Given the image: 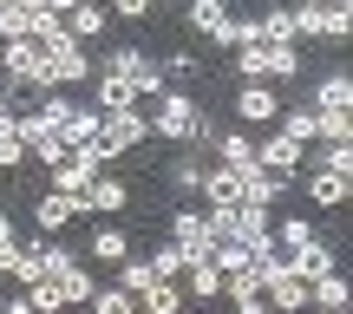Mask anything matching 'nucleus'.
Returning a JSON list of instances; mask_svg holds the SVG:
<instances>
[{"instance_id":"nucleus-15","label":"nucleus","mask_w":353,"mask_h":314,"mask_svg":"<svg viewBox=\"0 0 353 314\" xmlns=\"http://www.w3.org/2000/svg\"><path fill=\"white\" fill-rule=\"evenodd\" d=\"M183 295H190V308H223V275H216L203 255H190V268H183Z\"/></svg>"},{"instance_id":"nucleus-35","label":"nucleus","mask_w":353,"mask_h":314,"mask_svg":"<svg viewBox=\"0 0 353 314\" xmlns=\"http://www.w3.org/2000/svg\"><path fill=\"white\" fill-rule=\"evenodd\" d=\"M7 314H33V308H26V288H20V295H7Z\"/></svg>"},{"instance_id":"nucleus-32","label":"nucleus","mask_w":353,"mask_h":314,"mask_svg":"<svg viewBox=\"0 0 353 314\" xmlns=\"http://www.w3.org/2000/svg\"><path fill=\"white\" fill-rule=\"evenodd\" d=\"M26 308H33V314H65L59 282H33V288H26Z\"/></svg>"},{"instance_id":"nucleus-11","label":"nucleus","mask_w":353,"mask_h":314,"mask_svg":"<svg viewBox=\"0 0 353 314\" xmlns=\"http://www.w3.org/2000/svg\"><path fill=\"white\" fill-rule=\"evenodd\" d=\"M281 262H288L294 282H321V275H334V268H341V249H334L327 236H314V242H301L294 255H281Z\"/></svg>"},{"instance_id":"nucleus-7","label":"nucleus","mask_w":353,"mask_h":314,"mask_svg":"<svg viewBox=\"0 0 353 314\" xmlns=\"http://www.w3.org/2000/svg\"><path fill=\"white\" fill-rule=\"evenodd\" d=\"M79 255H85V262L92 268H118V262H131V255H138V242H131V229L125 223H92L85 229V249H79Z\"/></svg>"},{"instance_id":"nucleus-28","label":"nucleus","mask_w":353,"mask_h":314,"mask_svg":"<svg viewBox=\"0 0 353 314\" xmlns=\"http://www.w3.org/2000/svg\"><path fill=\"white\" fill-rule=\"evenodd\" d=\"M314 144H353V112H314Z\"/></svg>"},{"instance_id":"nucleus-10","label":"nucleus","mask_w":353,"mask_h":314,"mask_svg":"<svg viewBox=\"0 0 353 314\" xmlns=\"http://www.w3.org/2000/svg\"><path fill=\"white\" fill-rule=\"evenodd\" d=\"M105 33H112V13H105L99 0H72V13H65V39L85 46V52H99Z\"/></svg>"},{"instance_id":"nucleus-3","label":"nucleus","mask_w":353,"mask_h":314,"mask_svg":"<svg viewBox=\"0 0 353 314\" xmlns=\"http://www.w3.org/2000/svg\"><path fill=\"white\" fill-rule=\"evenodd\" d=\"M46 79H52V92H72V86H92V79H99V66H92V52L85 46H72V39H46Z\"/></svg>"},{"instance_id":"nucleus-16","label":"nucleus","mask_w":353,"mask_h":314,"mask_svg":"<svg viewBox=\"0 0 353 314\" xmlns=\"http://www.w3.org/2000/svg\"><path fill=\"white\" fill-rule=\"evenodd\" d=\"M216 164H223L229 177H242V184H249V177L262 170V164H255V138H249V131H223V144H216Z\"/></svg>"},{"instance_id":"nucleus-6","label":"nucleus","mask_w":353,"mask_h":314,"mask_svg":"<svg viewBox=\"0 0 353 314\" xmlns=\"http://www.w3.org/2000/svg\"><path fill=\"white\" fill-rule=\"evenodd\" d=\"M26 216H33L39 236H65L72 223H85V203H79V197H59V190H39V197L26 203Z\"/></svg>"},{"instance_id":"nucleus-36","label":"nucleus","mask_w":353,"mask_h":314,"mask_svg":"<svg viewBox=\"0 0 353 314\" xmlns=\"http://www.w3.org/2000/svg\"><path fill=\"white\" fill-rule=\"evenodd\" d=\"M0 99H7V86H0Z\"/></svg>"},{"instance_id":"nucleus-1","label":"nucleus","mask_w":353,"mask_h":314,"mask_svg":"<svg viewBox=\"0 0 353 314\" xmlns=\"http://www.w3.org/2000/svg\"><path fill=\"white\" fill-rule=\"evenodd\" d=\"M229 59H236V86H294V79L307 72V52L301 46H268V39L236 46Z\"/></svg>"},{"instance_id":"nucleus-14","label":"nucleus","mask_w":353,"mask_h":314,"mask_svg":"<svg viewBox=\"0 0 353 314\" xmlns=\"http://www.w3.org/2000/svg\"><path fill=\"white\" fill-rule=\"evenodd\" d=\"M307 308H314V314H347V308H353V282H347V268H334V275L307 282Z\"/></svg>"},{"instance_id":"nucleus-29","label":"nucleus","mask_w":353,"mask_h":314,"mask_svg":"<svg viewBox=\"0 0 353 314\" xmlns=\"http://www.w3.org/2000/svg\"><path fill=\"white\" fill-rule=\"evenodd\" d=\"M157 66H164V86H170V92L183 86V79H190V86H196V79H203V59H196V52H164V59H157Z\"/></svg>"},{"instance_id":"nucleus-22","label":"nucleus","mask_w":353,"mask_h":314,"mask_svg":"<svg viewBox=\"0 0 353 314\" xmlns=\"http://www.w3.org/2000/svg\"><path fill=\"white\" fill-rule=\"evenodd\" d=\"M301 170H334V177H353V144H307V164Z\"/></svg>"},{"instance_id":"nucleus-9","label":"nucleus","mask_w":353,"mask_h":314,"mask_svg":"<svg viewBox=\"0 0 353 314\" xmlns=\"http://www.w3.org/2000/svg\"><path fill=\"white\" fill-rule=\"evenodd\" d=\"M307 112H353V72H347V59H334V66H321V79H314V92H307Z\"/></svg>"},{"instance_id":"nucleus-4","label":"nucleus","mask_w":353,"mask_h":314,"mask_svg":"<svg viewBox=\"0 0 353 314\" xmlns=\"http://www.w3.org/2000/svg\"><path fill=\"white\" fill-rule=\"evenodd\" d=\"M183 26H196V33L210 39L216 52H236V46H242V26H236V13H229L223 0H190Z\"/></svg>"},{"instance_id":"nucleus-19","label":"nucleus","mask_w":353,"mask_h":314,"mask_svg":"<svg viewBox=\"0 0 353 314\" xmlns=\"http://www.w3.org/2000/svg\"><path fill=\"white\" fill-rule=\"evenodd\" d=\"M79 262H85V255H79V249H72V242H65V236H39V275H46V282L72 275Z\"/></svg>"},{"instance_id":"nucleus-24","label":"nucleus","mask_w":353,"mask_h":314,"mask_svg":"<svg viewBox=\"0 0 353 314\" xmlns=\"http://www.w3.org/2000/svg\"><path fill=\"white\" fill-rule=\"evenodd\" d=\"M7 39H33V0H0V46Z\"/></svg>"},{"instance_id":"nucleus-37","label":"nucleus","mask_w":353,"mask_h":314,"mask_svg":"<svg viewBox=\"0 0 353 314\" xmlns=\"http://www.w3.org/2000/svg\"><path fill=\"white\" fill-rule=\"evenodd\" d=\"M307 314H314V308H307ZM347 314H353V308H347Z\"/></svg>"},{"instance_id":"nucleus-21","label":"nucleus","mask_w":353,"mask_h":314,"mask_svg":"<svg viewBox=\"0 0 353 314\" xmlns=\"http://www.w3.org/2000/svg\"><path fill=\"white\" fill-rule=\"evenodd\" d=\"M59 144H65V151H85V144H99V112H92V105H79V112L59 125Z\"/></svg>"},{"instance_id":"nucleus-12","label":"nucleus","mask_w":353,"mask_h":314,"mask_svg":"<svg viewBox=\"0 0 353 314\" xmlns=\"http://www.w3.org/2000/svg\"><path fill=\"white\" fill-rule=\"evenodd\" d=\"M294 190H301L314 210H347L353 177H334V170H301V177H294Z\"/></svg>"},{"instance_id":"nucleus-23","label":"nucleus","mask_w":353,"mask_h":314,"mask_svg":"<svg viewBox=\"0 0 353 314\" xmlns=\"http://www.w3.org/2000/svg\"><path fill=\"white\" fill-rule=\"evenodd\" d=\"M144 262H151V275H157V282H183L190 249H176V242H157V249H144Z\"/></svg>"},{"instance_id":"nucleus-18","label":"nucleus","mask_w":353,"mask_h":314,"mask_svg":"<svg viewBox=\"0 0 353 314\" xmlns=\"http://www.w3.org/2000/svg\"><path fill=\"white\" fill-rule=\"evenodd\" d=\"M203 170H210V164H203V157H190V151H176L170 164H164V184H170V197H196V190H203Z\"/></svg>"},{"instance_id":"nucleus-5","label":"nucleus","mask_w":353,"mask_h":314,"mask_svg":"<svg viewBox=\"0 0 353 314\" xmlns=\"http://www.w3.org/2000/svg\"><path fill=\"white\" fill-rule=\"evenodd\" d=\"M229 112H236V131H275V118H281V92H275V86H236Z\"/></svg>"},{"instance_id":"nucleus-26","label":"nucleus","mask_w":353,"mask_h":314,"mask_svg":"<svg viewBox=\"0 0 353 314\" xmlns=\"http://www.w3.org/2000/svg\"><path fill=\"white\" fill-rule=\"evenodd\" d=\"M112 275H118V282H112V288H125V295H131V302H144V288H151V282H157V275H151V262H144V249H138V255H131V262H118V268H112Z\"/></svg>"},{"instance_id":"nucleus-30","label":"nucleus","mask_w":353,"mask_h":314,"mask_svg":"<svg viewBox=\"0 0 353 314\" xmlns=\"http://www.w3.org/2000/svg\"><path fill=\"white\" fill-rule=\"evenodd\" d=\"M79 105H85V99H72V92H46V99H33V112H39V118H46V125H52V131H59V125H65V118H72V112H79Z\"/></svg>"},{"instance_id":"nucleus-13","label":"nucleus","mask_w":353,"mask_h":314,"mask_svg":"<svg viewBox=\"0 0 353 314\" xmlns=\"http://www.w3.org/2000/svg\"><path fill=\"white\" fill-rule=\"evenodd\" d=\"M255 164H262L268 177H288V184H294V177H301V164H307V151H301V144H288L281 131H268V138L255 144Z\"/></svg>"},{"instance_id":"nucleus-27","label":"nucleus","mask_w":353,"mask_h":314,"mask_svg":"<svg viewBox=\"0 0 353 314\" xmlns=\"http://www.w3.org/2000/svg\"><path fill=\"white\" fill-rule=\"evenodd\" d=\"M59 295H65V308H85L92 295H99V268H92V262H79L72 275H59Z\"/></svg>"},{"instance_id":"nucleus-34","label":"nucleus","mask_w":353,"mask_h":314,"mask_svg":"<svg viewBox=\"0 0 353 314\" xmlns=\"http://www.w3.org/2000/svg\"><path fill=\"white\" fill-rule=\"evenodd\" d=\"M112 20H125V26H144L151 20V0H118V7H105Z\"/></svg>"},{"instance_id":"nucleus-31","label":"nucleus","mask_w":353,"mask_h":314,"mask_svg":"<svg viewBox=\"0 0 353 314\" xmlns=\"http://www.w3.org/2000/svg\"><path fill=\"white\" fill-rule=\"evenodd\" d=\"M85 314H138V302H131L125 288H105V282H99V295L85 302Z\"/></svg>"},{"instance_id":"nucleus-17","label":"nucleus","mask_w":353,"mask_h":314,"mask_svg":"<svg viewBox=\"0 0 353 314\" xmlns=\"http://www.w3.org/2000/svg\"><path fill=\"white\" fill-rule=\"evenodd\" d=\"M196 203H203V210H236V203H242V177H229L223 164H210V170H203Z\"/></svg>"},{"instance_id":"nucleus-38","label":"nucleus","mask_w":353,"mask_h":314,"mask_svg":"<svg viewBox=\"0 0 353 314\" xmlns=\"http://www.w3.org/2000/svg\"><path fill=\"white\" fill-rule=\"evenodd\" d=\"M138 314H144V308H138Z\"/></svg>"},{"instance_id":"nucleus-25","label":"nucleus","mask_w":353,"mask_h":314,"mask_svg":"<svg viewBox=\"0 0 353 314\" xmlns=\"http://www.w3.org/2000/svg\"><path fill=\"white\" fill-rule=\"evenodd\" d=\"M138 308H144V314H183V308H190V295H183V282H151Z\"/></svg>"},{"instance_id":"nucleus-33","label":"nucleus","mask_w":353,"mask_h":314,"mask_svg":"<svg viewBox=\"0 0 353 314\" xmlns=\"http://www.w3.org/2000/svg\"><path fill=\"white\" fill-rule=\"evenodd\" d=\"M26 164H33V157H26V144H20V138H0V177H20Z\"/></svg>"},{"instance_id":"nucleus-20","label":"nucleus","mask_w":353,"mask_h":314,"mask_svg":"<svg viewBox=\"0 0 353 314\" xmlns=\"http://www.w3.org/2000/svg\"><path fill=\"white\" fill-rule=\"evenodd\" d=\"M268 236H275V249H281V255H294V249H301V242H314L321 229H314V216L288 210V216H275V229H268Z\"/></svg>"},{"instance_id":"nucleus-2","label":"nucleus","mask_w":353,"mask_h":314,"mask_svg":"<svg viewBox=\"0 0 353 314\" xmlns=\"http://www.w3.org/2000/svg\"><path fill=\"white\" fill-rule=\"evenodd\" d=\"M144 118H151V138H164V144H176V151H183V144L203 131L210 105H196L190 92H164V99H151V105H144Z\"/></svg>"},{"instance_id":"nucleus-8","label":"nucleus","mask_w":353,"mask_h":314,"mask_svg":"<svg viewBox=\"0 0 353 314\" xmlns=\"http://www.w3.org/2000/svg\"><path fill=\"white\" fill-rule=\"evenodd\" d=\"M79 203H85V216H99V223H118V216L131 210V177H125V170H105Z\"/></svg>"}]
</instances>
